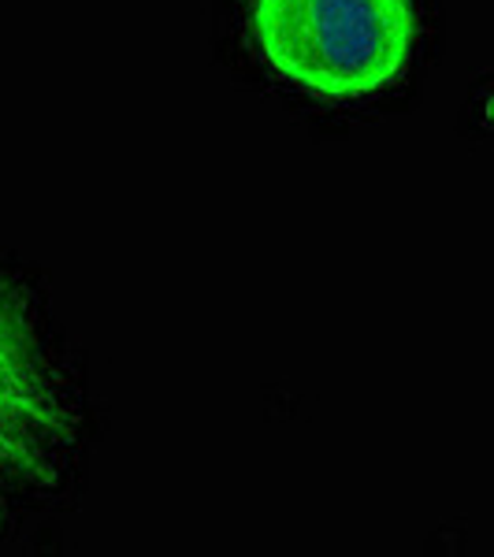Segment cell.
I'll return each instance as SVG.
<instances>
[{
	"instance_id": "1",
	"label": "cell",
	"mask_w": 494,
	"mask_h": 557,
	"mask_svg": "<svg viewBox=\"0 0 494 557\" xmlns=\"http://www.w3.org/2000/svg\"><path fill=\"white\" fill-rule=\"evenodd\" d=\"M246 34L301 94L361 101L406 75L420 20L412 0H246Z\"/></svg>"
},
{
	"instance_id": "2",
	"label": "cell",
	"mask_w": 494,
	"mask_h": 557,
	"mask_svg": "<svg viewBox=\"0 0 494 557\" xmlns=\"http://www.w3.org/2000/svg\"><path fill=\"white\" fill-rule=\"evenodd\" d=\"M75 446V412L45 354L30 309L0 278V520L57 483Z\"/></svg>"
}]
</instances>
